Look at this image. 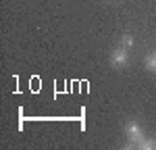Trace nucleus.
I'll list each match as a JSON object with an SVG mask.
<instances>
[{
  "label": "nucleus",
  "instance_id": "nucleus-1",
  "mask_svg": "<svg viewBox=\"0 0 156 150\" xmlns=\"http://www.w3.org/2000/svg\"><path fill=\"white\" fill-rule=\"evenodd\" d=\"M127 61H129V52H127L125 46L115 48L112 52H110V65H112V67H125Z\"/></svg>",
  "mask_w": 156,
  "mask_h": 150
},
{
  "label": "nucleus",
  "instance_id": "nucleus-2",
  "mask_svg": "<svg viewBox=\"0 0 156 150\" xmlns=\"http://www.w3.org/2000/svg\"><path fill=\"white\" fill-rule=\"evenodd\" d=\"M125 131H127V138H129V142H131V144L140 146V144L144 142L142 129H140V125H137V123H129L127 127H125Z\"/></svg>",
  "mask_w": 156,
  "mask_h": 150
},
{
  "label": "nucleus",
  "instance_id": "nucleus-4",
  "mask_svg": "<svg viewBox=\"0 0 156 150\" xmlns=\"http://www.w3.org/2000/svg\"><path fill=\"white\" fill-rule=\"evenodd\" d=\"M140 148H146V150H150V148H156V140H150V138H144V142L140 144Z\"/></svg>",
  "mask_w": 156,
  "mask_h": 150
},
{
  "label": "nucleus",
  "instance_id": "nucleus-3",
  "mask_svg": "<svg viewBox=\"0 0 156 150\" xmlns=\"http://www.w3.org/2000/svg\"><path fill=\"white\" fill-rule=\"evenodd\" d=\"M146 69L148 71H152V73H156V52H152V54H148L146 56Z\"/></svg>",
  "mask_w": 156,
  "mask_h": 150
},
{
  "label": "nucleus",
  "instance_id": "nucleus-5",
  "mask_svg": "<svg viewBox=\"0 0 156 150\" xmlns=\"http://www.w3.org/2000/svg\"><path fill=\"white\" fill-rule=\"evenodd\" d=\"M121 44H123L125 48H131V46H133V38L129 36V34H127V36H123V40H121Z\"/></svg>",
  "mask_w": 156,
  "mask_h": 150
}]
</instances>
